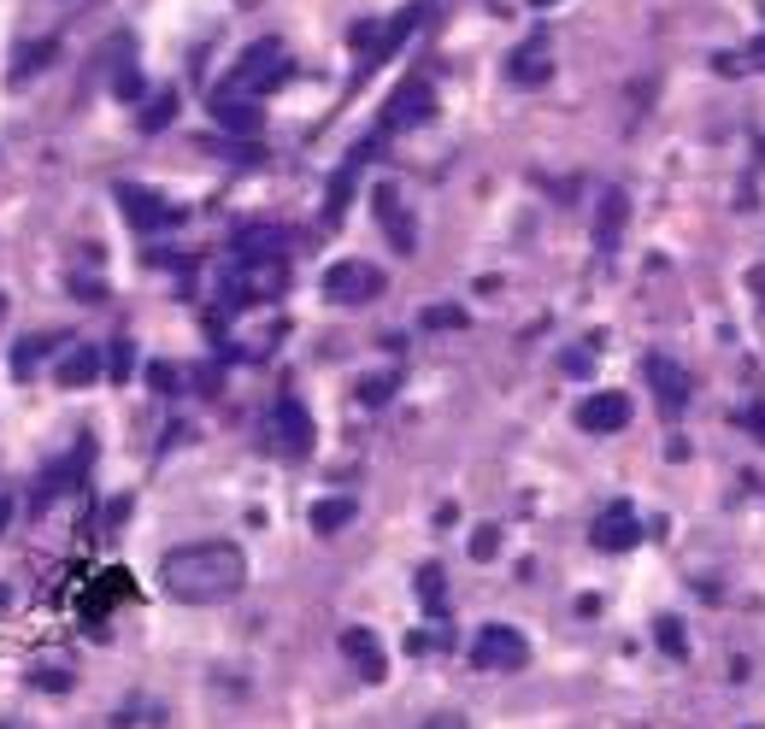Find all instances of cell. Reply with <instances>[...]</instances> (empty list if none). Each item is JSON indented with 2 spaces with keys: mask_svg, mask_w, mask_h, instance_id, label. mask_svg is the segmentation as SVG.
Masks as SVG:
<instances>
[{
  "mask_svg": "<svg viewBox=\"0 0 765 729\" xmlns=\"http://www.w3.org/2000/svg\"><path fill=\"white\" fill-rule=\"evenodd\" d=\"M160 582H165L171 601H189V606L230 601V594H242V582H248V553L236 542H189V547L165 553Z\"/></svg>",
  "mask_w": 765,
  "mask_h": 729,
  "instance_id": "obj_1",
  "label": "cell"
},
{
  "mask_svg": "<svg viewBox=\"0 0 765 729\" xmlns=\"http://www.w3.org/2000/svg\"><path fill=\"white\" fill-rule=\"evenodd\" d=\"M288 77V48L277 36H259V41H248V48H242V60L230 65V89L224 95H248V100H259V95H271L277 89V83Z\"/></svg>",
  "mask_w": 765,
  "mask_h": 729,
  "instance_id": "obj_2",
  "label": "cell"
},
{
  "mask_svg": "<svg viewBox=\"0 0 765 729\" xmlns=\"http://www.w3.org/2000/svg\"><path fill=\"white\" fill-rule=\"evenodd\" d=\"M383 295V271L366 265V259H336L324 271V300L330 306H366Z\"/></svg>",
  "mask_w": 765,
  "mask_h": 729,
  "instance_id": "obj_3",
  "label": "cell"
},
{
  "mask_svg": "<svg viewBox=\"0 0 765 729\" xmlns=\"http://www.w3.org/2000/svg\"><path fill=\"white\" fill-rule=\"evenodd\" d=\"M471 665L478 670H525L530 665V641L513 630V623H483L478 641H471Z\"/></svg>",
  "mask_w": 765,
  "mask_h": 729,
  "instance_id": "obj_4",
  "label": "cell"
},
{
  "mask_svg": "<svg viewBox=\"0 0 765 729\" xmlns=\"http://www.w3.org/2000/svg\"><path fill=\"white\" fill-rule=\"evenodd\" d=\"M430 112H436V89H430L424 77H407V83H395V95H388L378 129H383V136H400V129L424 124Z\"/></svg>",
  "mask_w": 765,
  "mask_h": 729,
  "instance_id": "obj_5",
  "label": "cell"
},
{
  "mask_svg": "<svg viewBox=\"0 0 765 729\" xmlns=\"http://www.w3.org/2000/svg\"><path fill=\"white\" fill-rule=\"evenodd\" d=\"M589 542H595V553H630V547L642 542V518H637V506H630V501L601 506L595 523H589Z\"/></svg>",
  "mask_w": 765,
  "mask_h": 729,
  "instance_id": "obj_6",
  "label": "cell"
},
{
  "mask_svg": "<svg viewBox=\"0 0 765 729\" xmlns=\"http://www.w3.org/2000/svg\"><path fill=\"white\" fill-rule=\"evenodd\" d=\"M271 442H277L283 459H307L312 442H319V430H312V412H307L295 395L277 400V412H271Z\"/></svg>",
  "mask_w": 765,
  "mask_h": 729,
  "instance_id": "obj_7",
  "label": "cell"
},
{
  "mask_svg": "<svg viewBox=\"0 0 765 729\" xmlns=\"http://www.w3.org/2000/svg\"><path fill=\"white\" fill-rule=\"evenodd\" d=\"M625 424H630V395H618V388L583 395V406H577V430L583 435H618Z\"/></svg>",
  "mask_w": 765,
  "mask_h": 729,
  "instance_id": "obj_8",
  "label": "cell"
},
{
  "mask_svg": "<svg viewBox=\"0 0 765 729\" xmlns=\"http://www.w3.org/2000/svg\"><path fill=\"white\" fill-rule=\"evenodd\" d=\"M507 77L518 83V89H542L547 77H554V53H547V36L536 30L525 41V48H513V60H507Z\"/></svg>",
  "mask_w": 765,
  "mask_h": 729,
  "instance_id": "obj_9",
  "label": "cell"
},
{
  "mask_svg": "<svg viewBox=\"0 0 765 729\" xmlns=\"http://www.w3.org/2000/svg\"><path fill=\"white\" fill-rule=\"evenodd\" d=\"M642 371H647V383H654V400H659V412H683V406H689V376L683 371H677V364L666 359V354H647V364H642Z\"/></svg>",
  "mask_w": 765,
  "mask_h": 729,
  "instance_id": "obj_10",
  "label": "cell"
},
{
  "mask_svg": "<svg viewBox=\"0 0 765 729\" xmlns=\"http://www.w3.org/2000/svg\"><path fill=\"white\" fill-rule=\"evenodd\" d=\"M119 207L129 212V224H136V230H171V224H177V212H171L153 188H136V183L119 188Z\"/></svg>",
  "mask_w": 765,
  "mask_h": 729,
  "instance_id": "obj_11",
  "label": "cell"
},
{
  "mask_svg": "<svg viewBox=\"0 0 765 729\" xmlns=\"http://www.w3.org/2000/svg\"><path fill=\"white\" fill-rule=\"evenodd\" d=\"M342 653L354 659V670L366 682H383L388 677V659H383V641L371 635V630H342Z\"/></svg>",
  "mask_w": 765,
  "mask_h": 729,
  "instance_id": "obj_12",
  "label": "cell"
},
{
  "mask_svg": "<svg viewBox=\"0 0 765 729\" xmlns=\"http://www.w3.org/2000/svg\"><path fill=\"white\" fill-rule=\"evenodd\" d=\"M212 119H219L230 136H254L259 124H266V112H259V100H248V95H212Z\"/></svg>",
  "mask_w": 765,
  "mask_h": 729,
  "instance_id": "obj_13",
  "label": "cell"
},
{
  "mask_svg": "<svg viewBox=\"0 0 765 729\" xmlns=\"http://www.w3.org/2000/svg\"><path fill=\"white\" fill-rule=\"evenodd\" d=\"M236 259H283V247H288V236L277 224H248V230H236Z\"/></svg>",
  "mask_w": 765,
  "mask_h": 729,
  "instance_id": "obj_14",
  "label": "cell"
},
{
  "mask_svg": "<svg viewBox=\"0 0 765 729\" xmlns=\"http://www.w3.org/2000/svg\"><path fill=\"white\" fill-rule=\"evenodd\" d=\"M625 224H630V195H625V188H606L601 212H595V242L613 247L618 236H625Z\"/></svg>",
  "mask_w": 765,
  "mask_h": 729,
  "instance_id": "obj_15",
  "label": "cell"
},
{
  "mask_svg": "<svg viewBox=\"0 0 765 729\" xmlns=\"http://www.w3.org/2000/svg\"><path fill=\"white\" fill-rule=\"evenodd\" d=\"M371 207H378L383 218V230H388V242L400 247V254H412V224H407V212H400V195L388 183H378V195H371Z\"/></svg>",
  "mask_w": 765,
  "mask_h": 729,
  "instance_id": "obj_16",
  "label": "cell"
},
{
  "mask_svg": "<svg viewBox=\"0 0 765 729\" xmlns=\"http://www.w3.org/2000/svg\"><path fill=\"white\" fill-rule=\"evenodd\" d=\"M348 523H354V501H348V494H330V501L312 506V530H319V535H336V530H348Z\"/></svg>",
  "mask_w": 765,
  "mask_h": 729,
  "instance_id": "obj_17",
  "label": "cell"
},
{
  "mask_svg": "<svg viewBox=\"0 0 765 729\" xmlns=\"http://www.w3.org/2000/svg\"><path fill=\"white\" fill-rule=\"evenodd\" d=\"M418 601H424V611H430V618H442V606H447L442 565H418Z\"/></svg>",
  "mask_w": 765,
  "mask_h": 729,
  "instance_id": "obj_18",
  "label": "cell"
},
{
  "mask_svg": "<svg viewBox=\"0 0 765 729\" xmlns=\"http://www.w3.org/2000/svg\"><path fill=\"white\" fill-rule=\"evenodd\" d=\"M95 376H100V354H95V347H77V354L65 359L60 383H65V388H83V383H95Z\"/></svg>",
  "mask_w": 765,
  "mask_h": 729,
  "instance_id": "obj_19",
  "label": "cell"
},
{
  "mask_svg": "<svg viewBox=\"0 0 765 729\" xmlns=\"http://www.w3.org/2000/svg\"><path fill=\"white\" fill-rule=\"evenodd\" d=\"M654 641H659V653H671V659H683V653H689V630L677 618H654Z\"/></svg>",
  "mask_w": 765,
  "mask_h": 729,
  "instance_id": "obj_20",
  "label": "cell"
},
{
  "mask_svg": "<svg viewBox=\"0 0 765 729\" xmlns=\"http://www.w3.org/2000/svg\"><path fill=\"white\" fill-rule=\"evenodd\" d=\"M48 347H53L48 335H24V342L12 347V371H18V376H30V371H36V359L48 354Z\"/></svg>",
  "mask_w": 765,
  "mask_h": 729,
  "instance_id": "obj_21",
  "label": "cell"
},
{
  "mask_svg": "<svg viewBox=\"0 0 765 729\" xmlns=\"http://www.w3.org/2000/svg\"><path fill=\"white\" fill-rule=\"evenodd\" d=\"M171 112H177V95H160L148 112H141V129H148V136H153V129H165V124H171Z\"/></svg>",
  "mask_w": 765,
  "mask_h": 729,
  "instance_id": "obj_22",
  "label": "cell"
},
{
  "mask_svg": "<svg viewBox=\"0 0 765 729\" xmlns=\"http://www.w3.org/2000/svg\"><path fill=\"white\" fill-rule=\"evenodd\" d=\"M495 553H501V530H495V523L471 530V559H495Z\"/></svg>",
  "mask_w": 765,
  "mask_h": 729,
  "instance_id": "obj_23",
  "label": "cell"
},
{
  "mask_svg": "<svg viewBox=\"0 0 765 729\" xmlns=\"http://www.w3.org/2000/svg\"><path fill=\"white\" fill-rule=\"evenodd\" d=\"M424 324H430V330H459V324H466V312H459V306H430Z\"/></svg>",
  "mask_w": 765,
  "mask_h": 729,
  "instance_id": "obj_24",
  "label": "cell"
},
{
  "mask_svg": "<svg viewBox=\"0 0 765 729\" xmlns=\"http://www.w3.org/2000/svg\"><path fill=\"white\" fill-rule=\"evenodd\" d=\"M388 395H395V376H378V383H359V400H366V406H383Z\"/></svg>",
  "mask_w": 765,
  "mask_h": 729,
  "instance_id": "obj_25",
  "label": "cell"
},
{
  "mask_svg": "<svg viewBox=\"0 0 765 729\" xmlns=\"http://www.w3.org/2000/svg\"><path fill=\"white\" fill-rule=\"evenodd\" d=\"M148 383H153V388H165V395H171V388H177V371H165V364H153V371H148Z\"/></svg>",
  "mask_w": 765,
  "mask_h": 729,
  "instance_id": "obj_26",
  "label": "cell"
},
{
  "mask_svg": "<svg viewBox=\"0 0 765 729\" xmlns=\"http://www.w3.org/2000/svg\"><path fill=\"white\" fill-rule=\"evenodd\" d=\"M595 364H589V354H566V376H589Z\"/></svg>",
  "mask_w": 765,
  "mask_h": 729,
  "instance_id": "obj_27",
  "label": "cell"
},
{
  "mask_svg": "<svg viewBox=\"0 0 765 729\" xmlns=\"http://www.w3.org/2000/svg\"><path fill=\"white\" fill-rule=\"evenodd\" d=\"M742 424L754 430V435H765V406H748V412H742Z\"/></svg>",
  "mask_w": 765,
  "mask_h": 729,
  "instance_id": "obj_28",
  "label": "cell"
},
{
  "mask_svg": "<svg viewBox=\"0 0 765 729\" xmlns=\"http://www.w3.org/2000/svg\"><path fill=\"white\" fill-rule=\"evenodd\" d=\"M418 729H466L459 718H430V724H418Z\"/></svg>",
  "mask_w": 765,
  "mask_h": 729,
  "instance_id": "obj_29",
  "label": "cell"
},
{
  "mask_svg": "<svg viewBox=\"0 0 765 729\" xmlns=\"http://www.w3.org/2000/svg\"><path fill=\"white\" fill-rule=\"evenodd\" d=\"M7 518H12V501H0V530H7Z\"/></svg>",
  "mask_w": 765,
  "mask_h": 729,
  "instance_id": "obj_30",
  "label": "cell"
},
{
  "mask_svg": "<svg viewBox=\"0 0 765 729\" xmlns=\"http://www.w3.org/2000/svg\"><path fill=\"white\" fill-rule=\"evenodd\" d=\"M530 7H559V0H530Z\"/></svg>",
  "mask_w": 765,
  "mask_h": 729,
  "instance_id": "obj_31",
  "label": "cell"
}]
</instances>
